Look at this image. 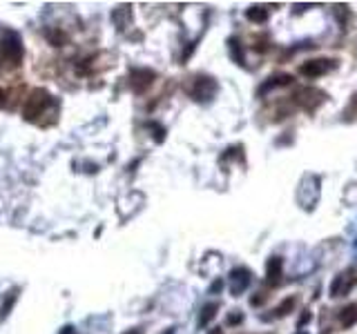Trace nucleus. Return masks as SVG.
<instances>
[{
	"instance_id": "nucleus-16",
	"label": "nucleus",
	"mask_w": 357,
	"mask_h": 334,
	"mask_svg": "<svg viewBox=\"0 0 357 334\" xmlns=\"http://www.w3.org/2000/svg\"><path fill=\"white\" fill-rule=\"evenodd\" d=\"M49 38H52V43L56 45V47H60V45L67 40V36L62 34V31H49Z\"/></svg>"
},
{
	"instance_id": "nucleus-14",
	"label": "nucleus",
	"mask_w": 357,
	"mask_h": 334,
	"mask_svg": "<svg viewBox=\"0 0 357 334\" xmlns=\"http://www.w3.org/2000/svg\"><path fill=\"white\" fill-rule=\"evenodd\" d=\"M230 53H232V58H235V62L243 65V53H241V45L237 38H230Z\"/></svg>"
},
{
	"instance_id": "nucleus-9",
	"label": "nucleus",
	"mask_w": 357,
	"mask_h": 334,
	"mask_svg": "<svg viewBox=\"0 0 357 334\" xmlns=\"http://www.w3.org/2000/svg\"><path fill=\"white\" fill-rule=\"evenodd\" d=\"M355 323H357V303H353V305H346L339 312V325L342 328H353Z\"/></svg>"
},
{
	"instance_id": "nucleus-1",
	"label": "nucleus",
	"mask_w": 357,
	"mask_h": 334,
	"mask_svg": "<svg viewBox=\"0 0 357 334\" xmlns=\"http://www.w3.org/2000/svg\"><path fill=\"white\" fill-rule=\"evenodd\" d=\"M337 62L330 60V58H315V60H308L299 67V74L306 76V78H319V76L328 74V71L335 69Z\"/></svg>"
},
{
	"instance_id": "nucleus-15",
	"label": "nucleus",
	"mask_w": 357,
	"mask_h": 334,
	"mask_svg": "<svg viewBox=\"0 0 357 334\" xmlns=\"http://www.w3.org/2000/svg\"><path fill=\"white\" fill-rule=\"evenodd\" d=\"M293 307H295V298H288V301L281 303V305L277 307L275 312H277V316H284V314H288V312L293 310Z\"/></svg>"
},
{
	"instance_id": "nucleus-22",
	"label": "nucleus",
	"mask_w": 357,
	"mask_h": 334,
	"mask_svg": "<svg viewBox=\"0 0 357 334\" xmlns=\"http://www.w3.org/2000/svg\"><path fill=\"white\" fill-rule=\"evenodd\" d=\"M125 334H141V332H136V330H129V332H125Z\"/></svg>"
},
{
	"instance_id": "nucleus-7",
	"label": "nucleus",
	"mask_w": 357,
	"mask_h": 334,
	"mask_svg": "<svg viewBox=\"0 0 357 334\" xmlns=\"http://www.w3.org/2000/svg\"><path fill=\"white\" fill-rule=\"evenodd\" d=\"M154 78H156V74L150 69H134L132 71V85L136 92H145V89L154 83Z\"/></svg>"
},
{
	"instance_id": "nucleus-6",
	"label": "nucleus",
	"mask_w": 357,
	"mask_h": 334,
	"mask_svg": "<svg viewBox=\"0 0 357 334\" xmlns=\"http://www.w3.org/2000/svg\"><path fill=\"white\" fill-rule=\"evenodd\" d=\"M250 281H252L250 270H245V267H237V270H232L230 272V292L235 294V296H239V294L250 285Z\"/></svg>"
},
{
	"instance_id": "nucleus-4",
	"label": "nucleus",
	"mask_w": 357,
	"mask_h": 334,
	"mask_svg": "<svg viewBox=\"0 0 357 334\" xmlns=\"http://www.w3.org/2000/svg\"><path fill=\"white\" fill-rule=\"evenodd\" d=\"M192 98L194 100H210V98L217 94V83H214V78H208V76H199V78L194 80V87H192Z\"/></svg>"
},
{
	"instance_id": "nucleus-23",
	"label": "nucleus",
	"mask_w": 357,
	"mask_h": 334,
	"mask_svg": "<svg viewBox=\"0 0 357 334\" xmlns=\"http://www.w3.org/2000/svg\"><path fill=\"white\" fill-rule=\"evenodd\" d=\"M297 334H306V332H303V330H299V332H297Z\"/></svg>"
},
{
	"instance_id": "nucleus-5",
	"label": "nucleus",
	"mask_w": 357,
	"mask_h": 334,
	"mask_svg": "<svg viewBox=\"0 0 357 334\" xmlns=\"http://www.w3.org/2000/svg\"><path fill=\"white\" fill-rule=\"evenodd\" d=\"M324 98H326L324 92L312 89V87H303V89H299V92L295 94V100H297L301 107H306V109H315V107L319 105Z\"/></svg>"
},
{
	"instance_id": "nucleus-12",
	"label": "nucleus",
	"mask_w": 357,
	"mask_h": 334,
	"mask_svg": "<svg viewBox=\"0 0 357 334\" xmlns=\"http://www.w3.org/2000/svg\"><path fill=\"white\" fill-rule=\"evenodd\" d=\"M217 310H219V305H217V303H208V305H205L203 310H201V319H199V325H201V328H205V325H208L210 321L214 319Z\"/></svg>"
},
{
	"instance_id": "nucleus-19",
	"label": "nucleus",
	"mask_w": 357,
	"mask_h": 334,
	"mask_svg": "<svg viewBox=\"0 0 357 334\" xmlns=\"http://www.w3.org/2000/svg\"><path fill=\"white\" fill-rule=\"evenodd\" d=\"M60 334H76V330L71 328V325H65V328L60 330Z\"/></svg>"
},
{
	"instance_id": "nucleus-18",
	"label": "nucleus",
	"mask_w": 357,
	"mask_h": 334,
	"mask_svg": "<svg viewBox=\"0 0 357 334\" xmlns=\"http://www.w3.org/2000/svg\"><path fill=\"white\" fill-rule=\"evenodd\" d=\"M241 321H243V316H241V314H230V316H228V323H232V325L241 323Z\"/></svg>"
},
{
	"instance_id": "nucleus-10",
	"label": "nucleus",
	"mask_w": 357,
	"mask_h": 334,
	"mask_svg": "<svg viewBox=\"0 0 357 334\" xmlns=\"http://www.w3.org/2000/svg\"><path fill=\"white\" fill-rule=\"evenodd\" d=\"M4 53H7V58H11L13 62L20 60L22 47H20V43H18L16 36H9V38H7V43H4Z\"/></svg>"
},
{
	"instance_id": "nucleus-13",
	"label": "nucleus",
	"mask_w": 357,
	"mask_h": 334,
	"mask_svg": "<svg viewBox=\"0 0 357 334\" xmlns=\"http://www.w3.org/2000/svg\"><path fill=\"white\" fill-rule=\"evenodd\" d=\"M245 16H248V20H252V22H266V20H268V9H263V7H250L248 11H245Z\"/></svg>"
},
{
	"instance_id": "nucleus-17",
	"label": "nucleus",
	"mask_w": 357,
	"mask_h": 334,
	"mask_svg": "<svg viewBox=\"0 0 357 334\" xmlns=\"http://www.w3.org/2000/svg\"><path fill=\"white\" fill-rule=\"evenodd\" d=\"M150 129H152V132H156V143H163V134H165V129H163V127H159V125H152V123H150Z\"/></svg>"
},
{
	"instance_id": "nucleus-21",
	"label": "nucleus",
	"mask_w": 357,
	"mask_h": 334,
	"mask_svg": "<svg viewBox=\"0 0 357 334\" xmlns=\"http://www.w3.org/2000/svg\"><path fill=\"white\" fill-rule=\"evenodd\" d=\"M210 334H223V332L219 328H214V330H210Z\"/></svg>"
},
{
	"instance_id": "nucleus-20",
	"label": "nucleus",
	"mask_w": 357,
	"mask_h": 334,
	"mask_svg": "<svg viewBox=\"0 0 357 334\" xmlns=\"http://www.w3.org/2000/svg\"><path fill=\"white\" fill-rule=\"evenodd\" d=\"M219 289H221V281H214V283H212V292H219Z\"/></svg>"
},
{
	"instance_id": "nucleus-8",
	"label": "nucleus",
	"mask_w": 357,
	"mask_h": 334,
	"mask_svg": "<svg viewBox=\"0 0 357 334\" xmlns=\"http://www.w3.org/2000/svg\"><path fill=\"white\" fill-rule=\"evenodd\" d=\"M281 267H284V261H281L279 256H272L270 261L266 263V279L270 281V283H277V281H279Z\"/></svg>"
},
{
	"instance_id": "nucleus-11",
	"label": "nucleus",
	"mask_w": 357,
	"mask_h": 334,
	"mask_svg": "<svg viewBox=\"0 0 357 334\" xmlns=\"http://www.w3.org/2000/svg\"><path fill=\"white\" fill-rule=\"evenodd\" d=\"M293 83V76L290 74H279V76H272L270 80H268L266 85H263L261 89H259V94L261 92H266V89H272V87H277V85H290Z\"/></svg>"
},
{
	"instance_id": "nucleus-2",
	"label": "nucleus",
	"mask_w": 357,
	"mask_h": 334,
	"mask_svg": "<svg viewBox=\"0 0 357 334\" xmlns=\"http://www.w3.org/2000/svg\"><path fill=\"white\" fill-rule=\"evenodd\" d=\"M355 283H357V272L355 270L342 272V274H337L333 279V283H330V296H335V298L346 296V294L355 287Z\"/></svg>"
},
{
	"instance_id": "nucleus-3",
	"label": "nucleus",
	"mask_w": 357,
	"mask_h": 334,
	"mask_svg": "<svg viewBox=\"0 0 357 334\" xmlns=\"http://www.w3.org/2000/svg\"><path fill=\"white\" fill-rule=\"evenodd\" d=\"M49 102V94L47 89H34V92L29 94V98H27V105H25V118L27 120H36V116L40 114V111L47 107Z\"/></svg>"
}]
</instances>
